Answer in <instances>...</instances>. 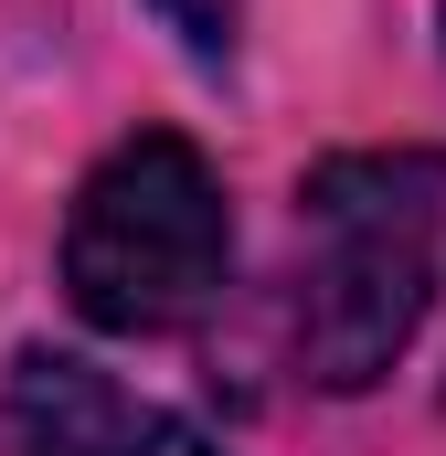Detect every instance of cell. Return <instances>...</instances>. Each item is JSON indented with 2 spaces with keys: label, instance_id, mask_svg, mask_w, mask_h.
I'll return each instance as SVG.
<instances>
[{
  "label": "cell",
  "instance_id": "obj_1",
  "mask_svg": "<svg viewBox=\"0 0 446 456\" xmlns=\"http://www.w3.org/2000/svg\"><path fill=\"white\" fill-rule=\"evenodd\" d=\"M298 361L330 393H372L436 297V233H446V159L436 149H340L298 181Z\"/></svg>",
  "mask_w": 446,
  "mask_h": 456
},
{
  "label": "cell",
  "instance_id": "obj_2",
  "mask_svg": "<svg viewBox=\"0 0 446 456\" xmlns=\"http://www.w3.org/2000/svg\"><path fill=\"white\" fill-rule=\"evenodd\" d=\"M223 265H234V202L181 127H138L86 170L64 213V297L86 330L160 340L223 287Z\"/></svg>",
  "mask_w": 446,
  "mask_h": 456
},
{
  "label": "cell",
  "instance_id": "obj_3",
  "mask_svg": "<svg viewBox=\"0 0 446 456\" xmlns=\"http://www.w3.org/2000/svg\"><path fill=\"white\" fill-rule=\"evenodd\" d=\"M0 414H11V456H138V436H149V414L86 350H21Z\"/></svg>",
  "mask_w": 446,
  "mask_h": 456
},
{
  "label": "cell",
  "instance_id": "obj_4",
  "mask_svg": "<svg viewBox=\"0 0 446 456\" xmlns=\"http://www.w3.org/2000/svg\"><path fill=\"white\" fill-rule=\"evenodd\" d=\"M149 11L170 21V43H181L192 64H223L234 32H244V0H149Z\"/></svg>",
  "mask_w": 446,
  "mask_h": 456
},
{
  "label": "cell",
  "instance_id": "obj_5",
  "mask_svg": "<svg viewBox=\"0 0 446 456\" xmlns=\"http://www.w3.org/2000/svg\"><path fill=\"white\" fill-rule=\"evenodd\" d=\"M138 456H223L202 425H170V414H149V436H138Z\"/></svg>",
  "mask_w": 446,
  "mask_h": 456
},
{
  "label": "cell",
  "instance_id": "obj_6",
  "mask_svg": "<svg viewBox=\"0 0 446 456\" xmlns=\"http://www.w3.org/2000/svg\"><path fill=\"white\" fill-rule=\"evenodd\" d=\"M436 32H446V0H436Z\"/></svg>",
  "mask_w": 446,
  "mask_h": 456
}]
</instances>
